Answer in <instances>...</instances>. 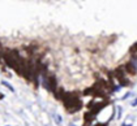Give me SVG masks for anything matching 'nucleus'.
<instances>
[{
  "instance_id": "7ed1b4c3",
  "label": "nucleus",
  "mask_w": 137,
  "mask_h": 126,
  "mask_svg": "<svg viewBox=\"0 0 137 126\" xmlns=\"http://www.w3.org/2000/svg\"><path fill=\"white\" fill-rule=\"evenodd\" d=\"M124 70H125V73H128V74H132V76H134V74L137 73V66L133 64V62H127L125 65H124Z\"/></svg>"
},
{
  "instance_id": "39448f33",
  "label": "nucleus",
  "mask_w": 137,
  "mask_h": 126,
  "mask_svg": "<svg viewBox=\"0 0 137 126\" xmlns=\"http://www.w3.org/2000/svg\"><path fill=\"white\" fill-rule=\"evenodd\" d=\"M129 53L134 60H137V43H134L131 48H129Z\"/></svg>"
},
{
  "instance_id": "f257e3e1",
  "label": "nucleus",
  "mask_w": 137,
  "mask_h": 126,
  "mask_svg": "<svg viewBox=\"0 0 137 126\" xmlns=\"http://www.w3.org/2000/svg\"><path fill=\"white\" fill-rule=\"evenodd\" d=\"M114 77L119 81V83L121 84V86H129V79L127 78V76H125V70H124V68L123 66H117L116 69L114 70Z\"/></svg>"
},
{
  "instance_id": "423d86ee",
  "label": "nucleus",
  "mask_w": 137,
  "mask_h": 126,
  "mask_svg": "<svg viewBox=\"0 0 137 126\" xmlns=\"http://www.w3.org/2000/svg\"><path fill=\"white\" fill-rule=\"evenodd\" d=\"M3 84H4V86H5V87H8V88H9V90H11V91H14V88H13V87H12V86H11V84H9V83H8V82H5V81H3Z\"/></svg>"
},
{
  "instance_id": "f03ea898",
  "label": "nucleus",
  "mask_w": 137,
  "mask_h": 126,
  "mask_svg": "<svg viewBox=\"0 0 137 126\" xmlns=\"http://www.w3.org/2000/svg\"><path fill=\"white\" fill-rule=\"evenodd\" d=\"M43 83H45L46 88H47L50 92H55L56 88H58V79H56V77L54 76V74H47V76L45 77Z\"/></svg>"
},
{
  "instance_id": "0eeeda50",
  "label": "nucleus",
  "mask_w": 137,
  "mask_h": 126,
  "mask_svg": "<svg viewBox=\"0 0 137 126\" xmlns=\"http://www.w3.org/2000/svg\"><path fill=\"white\" fill-rule=\"evenodd\" d=\"M132 105H133V107H136V105H137V99H134V101L132 103Z\"/></svg>"
},
{
  "instance_id": "20e7f679",
  "label": "nucleus",
  "mask_w": 137,
  "mask_h": 126,
  "mask_svg": "<svg viewBox=\"0 0 137 126\" xmlns=\"http://www.w3.org/2000/svg\"><path fill=\"white\" fill-rule=\"evenodd\" d=\"M95 115H93L91 112H86L84 115V120H85V123H91V121L94 120Z\"/></svg>"
},
{
  "instance_id": "1a4fd4ad",
  "label": "nucleus",
  "mask_w": 137,
  "mask_h": 126,
  "mask_svg": "<svg viewBox=\"0 0 137 126\" xmlns=\"http://www.w3.org/2000/svg\"><path fill=\"white\" fill-rule=\"evenodd\" d=\"M71 126H75V125H71Z\"/></svg>"
},
{
  "instance_id": "6e6552de",
  "label": "nucleus",
  "mask_w": 137,
  "mask_h": 126,
  "mask_svg": "<svg viewBox=\"0 0 137 126\" xmlns=\"http://www.w3.org/2000/svg\"><path fill=\"white\" fill-rule=\"evenodd\" d=\"M121 126H132V125H121Z\"/></svg>"
}]
</instances>
